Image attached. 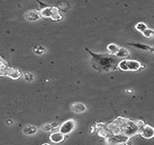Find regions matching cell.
Masks as SVG:
<instances>
[{
    "label": "cell",
    "instance_id": "1",
    "mask_svg": "<svg viewBox=\"0 0 154 145\" xmlns=\"http://www.w3.org/2000/svg\"><path fill=\"white\" fill-rule=\"evenodd\" d=\"M91 55V65L96 71L101 72H108L118 68L120 60L114 55L110 54H95L87 49Z\"/></svg>",
    "mask_w": 154,
    "mask_h": 145
},
{
    "label": "cell",
    "instance_id": "2",
    "mask_svg": "<svg viewBox=\"0 0 154 145\" xmlns=\"http://www.w3.org/2000/svg\"><path fill=\"white\" fill-rule=\"evenodd\" d=\"M118 68L123 71H137L143 67L137 60H122L119 62Z\"/></svg>",
    "mask_w": 154,
    "mask_h": 145
},
{
    "label": "cell",
    "instance_id": "3",
    "mask_svg": "<svg viewBox=\"0 0 154 145\" xmlns=\"http://www.w3.org/2000/svg\"><path fill=\"white\" fill-rule=\"evenodd\" d=\"M140 129V127L138 126L137 123H136V120L135 121H132V120H129L127 123H126V125H124L122 134H124L127 138L130 139V138L139 134Z\"/></svg>",
    "mask_w": 154,
    "mask_h": 145
},
{
    "label": "cell",
    "instance_id": "4",
    "mask_svg": "<svg viewBox=\"0 0 154 145\" xmlns=\"http://www.w3.org/2000/svg\"><path fill=\"white\" fill-rule=\"evenodd\" d=\"M76 127V123L73 119H69L65 121L62 125L59 127V132L63 135H69L72 133Z\"/></svg>",
    "mask_w": 154,
    "mask_h": 145
},
{
    "label": "cell",
    "instance_id": "5",
    "mask_svg": "<svg viewBox=\"0 0 154 145\" xmlns=\"http://www.w3.org/2000/svg\"><path fill=\"white\" fill-rule=\"evenodd\" d=\"M128 139H129V138L121 134L116 136H110L106 138V141L108 145H120L124 144Z\"/></svg>",
    "mask_w": 154,
    "mask_h": 145
},
{
    "label": "cell",
    "instance_id": "6",
    "mask_svg": "<svg viewBox=\"0 0 154 145\" xmlns=\"http://www.w3.org/2000/svg\"><path fill=\"white\" fill-rule=\"evenodd\" d=\"M22 73L19 70L8 67L2 72L0 73V76H7L13 80L19 79L22 76Z\"/></svg>",
    "mask_w": 154,
    "mask_h": 145
},
{
    "label": "cell",
    "instance_id": "7",
    "mask_svg": "<svg viewBox=\"0 0 154 145\" xmlns=\"http://www.w3.org/2000/svg\"><path fill=\"white\" fill-rule=\"evenodd\" d=\"M40 15L41 17H45V18H51L52 16L55 15L56 13H59L58 8L57 7H45V8L39 10Z\"/></svg>",
    "mask_w": 154,
    "mask_h": 145
},
{
    "label": "cell",
    "instance_id": "8",
    "mask_svg": "<svg viewBox=\"0 0 154 145\" xmlns=\"http://www.w3.org/2000/svg\"><path fill=\"white\" fill-rule=\"evenodd\" d=\"M140 135L146 139H153L154 137V128L150 125H145L140 131Z\"/></svg>",
    "mask_w": 154,
    "mask_h": 145
},
{
    "label": "cell",
    "instance_id": "9",
    "mask_svg": "<svg viewBox=\"0 0 154 145\" xmlns=\"http://www.w3.org/2000/svg\"><path fill=\"white\" fill-rule=\"evenodd\" d=\"M24 17L26 18V20L30 22H36L42 18L39 10H31L26 11L24 14Z\"/></svg>",
    "mask_w": 154,
    "mask_h": 145
},
{
    "label": "cell",
    "instance_id": "10",
    "mask_svg": "<svg viewBox=\"0 0 154 145\" xmlns=\"http://www.w3.org/2000/svg\"><path fill=\"white\" fill-rule=\"evenodd\" d=\"M50 140L54 144H59L65 140V135L60 132H53L50 135Z\"/></svg>",
    "mask_w": 154,
    "mask_h": 145
},
{
    "label": "cell",
    "instance_id": "11",
    "mask_svg": "<svg viewBox=\"0 0 154 145\" xmlns=\"http://www.w3.org/2000/svg\"><path fill=\"white\" fill-rule=\"evenodd\" d=\"M71 110L72 112L77 114H79V113H85L87 110V107L85 104L81 102H75L73 103L71 105Z\"/></svg>",
    "mask_w": 154,
    "mask_h": 145
},
{
    "label": "cell",
    "instance_id": "12",
    "mask_svg": "<svg viewBox=\"0 0 154 145\" xmlns=\"http://www.w3.org/2000/svg\"><path fill=\"white\" fill-rule=\"evenodd\" d=\"M37 130L38 129L36 126H34V125H27L24 127L23 129V133L25 135L30 136L36 134V133L37 132Z\"/></svg>",
    "mask_w": 154,
    "mask_h": 145
},
{
    "label": "cell",
    "instance_id": "13",
    "mask_svg": "<svg viewBox=\"0 0 154 145\" xmlns=\"http://www.w3.org/2000/svg\"><path fill=\"white\" fill-rule=\"evenodd\" d=\"M129 44L131 45V46H132V47H137V48H138V49H140V50H145V51H148V52L151 51V52H153V49L152 48V47L148 46V45L143 44H140V43H129Z\"/></svg>",
    "mask_w": 154,
    "mask_h": 145
},
{
    "label": "cell",
    "instance_id": "14",
    "mask_svg": "<svg viewBox=\"0 0 154 145\" xmlns=\"http://www.w3.org/2000/svg\"><path fill=\"white\" fill-rule=\"evenodd\" d=\"M130 53H129V50L127 49L124 48V47H120L119 51L117 52V53L116 54V57H129Z\"/></svg>",
    "mask_w": 154,
    "mask_h": 145
},
{
    "label": "cell",
    "instance_id": "15",
    "mask_svg": "<svg viewBox=\"0 0 154 145\" xmlns=\"http://www.w3.org/2000/svg\"><path fill=\"white\" fill-rule=\"evenodd\" d=\"M120 47H119L118 45L116 44H113V43H111L110 44L108 45L107 47V49L108 50V52H109V54L111 55H116V54L117 53V52L119 51V50Z\"/></svg>",
    "mask_w": 154,
    "mask_h": 145
},
{
    "label": "cell",
    "instance_id": "16",
    "mask_svg": "<svg viewBox=\"0 0 154 145\" xmlns=\"http://www.w3.org/2000/svg\"><path fill=\"white\" fill-rule=\"evenodd\" d=\"M98 135L102 138H104V139H106V138L111 136L109 131H108L106 128H105V127L103 128H100V130L98 131Z\"/></svg>",
    "mask_w": 154,
    "mask_h": 145
},
{
    "label": "cell",
    "instance_id": "17",
    "mask_svg": "<svg viewBox=\"0 0 154 145\" xmlns=\"http://www.w3.org/2000/svg\"><path fill=\"white\" fill-rule=\"evenodd\" d=\"M134 27H135L136 30L141 33H143L146 29H148V26L144 23H138L137 24H136Z\"/></svg>",
    "mask_w": 154,
    "mask_h": 145
},
{
    "label": "cell",
    "instance_id": "18",
    "mask_svg": "<svg viewBox=\"0 0 154 145\" xmlns=\"http://www.w3.org/2000/svg\"><path fill=\"white\" fill-rule=\"evenodd\" d=\"M46 49L42 46H39V47H36L34 50V52L36 55H42V54L45 53L46 52Z\"/></svg>",
    "mask_w": 154,
    "mask_h": 145
},
{
    "label": "cell",
    "instance_id": "19",
    "mask_svg": "<svg viewBox=\"0 0 154 145\" xmlns=\"http://www.w3.org/2000/svg\"><path fill=\"white\" fill-rule=\"evenodd\" d=\"M142 34H143V35L145 36V37L150 38L153 37V36L154 31L153 30V29H147L144 31H143V32L142 33Z\"/></svg>",
    "mask_w": 154,
    "mask_h": 145
},
{
    "label": "cell",
    "instance_id": "20",
    "mask_svg": "<svg viewBox=\"0 0 154 145\" xmlns=\"http://www.w3.org/2000/svg\"><path fill=\"white\" fill-rule=\"evenodd\" d=\"M24 79L28 82H31L34 80V75L31 73L26 72L23 73Z\"/></svg>",
    "mask_w": 154,
    "mask_h": 145
},
{
    "label": "cell",
    "instance_id": "21",
    "mask_svg": "<svg viewBox=\"0 0 154 145\" xmlns=\"http://www.w3.org/2000/svg\"><path fill=\"white\" fill-rule=\"evenodd\" d=\"M42 130L45 132H50L52 130V126L50 123H44L41 127Z\"/></svg>",
    "mask_w": 154,
    "mask_h": 145
},
{
    "label": "cell",
    "instance_id": "22",
    "mask_svg": "<svg viewBox=\"0 0 154 145\" xmlns=\"http://www.w3.org/2000/svg\"><path fill=\"white\" fill-rule=\"evenodd\" d=\"M7 68H8V66H7L6 61L0 57V73L2 72Z\"/></svg>",
    "mask_w": 154,
    "mask_h": 145
},
{
    "label": "cell",
    "instance_id": "23",
    "mask_svg": "<svg viewBox=\"0 0 154 145\" xmlns=\"http://www.w3.org/2000/svg\"><path fill=\"white\" fill-rule=\"evenodd\" d=\"M63 18V15H61L60 13H56L54 16H52L51 17V19L52 20H54V21H59V20H61Z\"/></svg>",
    "mask_w": 154,
    "mask_h": 145
},
{
    "label": "cell",
    "instance_id": "24",
    "mask_svg": "<svg viewBox=\"0 0 154 145\" xmlns=\"http://www.w3.org/2000/svg\"><path fill=\"white\" fill-rule=\"evenodd\" d=\"M124 145H132V142L130 140H129V139H128V140L126 141V142L124 143Z\"/></svg>",
    "mask_w": 154,
    "mask_h": 145
},
{
    "label": "cell",
    "instance_id": "25",
    "mask_svg": "<svg viewBox=\"0 0 154 145\" xmlns=\"http://www.w3.org/2000/svg\"><path fill=\"white\" fill-rule=\"evenodd\" d=\"M7 124H8V125H13V121L12 120H10V119H9V120H7Z\"/></svg>",
    "mask_w": 154,
    "mask_h": 145
},
{
    "label": "cell",
    "instance_id": "26",
    "mask_svg": "<svg viewBox=\"0 0 154 145\" xmlns=\"http://www.w3.org/2000/svg\"><path fill=\"white\" fill-rule=\"evenodd\" d=\"M42 145H51V144H49V143H44V144H42Z\"/></svg>",
    "mask_w": 154,
    "mask_h": 145
}]
</instances>
